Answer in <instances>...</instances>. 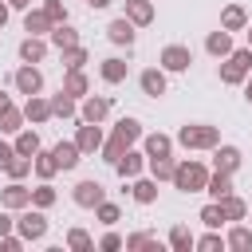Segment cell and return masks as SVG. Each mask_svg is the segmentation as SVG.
<instances>
[{
    "mask_svg": "<svg viewBox=\"0 0 252 252\" xmlns=\"http://www.w3.org/2000/svg\"><path fill=\"white\" fill-rule=\"evenodd\" d=\"M142 154H146V158H169V154H173V138L161 134V130H154V134L142 138Z\"/></svg>",
    "mask_w": 252,
    "mask_h": 252,
    "instance_id": "18",
    "label": "cell"
},
{
    "mask_svg": "<svg viewBox=\"0 0 252 252\" xmlns=\"http://www.w3.org/2000/svg\"><path fill=\"white\" fill-rule=\"evenodd\" d=\"M55 201H59V193H55V185H51V181H39V185L32 189V205H35V209H43V213H47Z\"/></svg>",
    "mask_w": 252,
    "mask_h": 252,
    "instance_id": "36",
    "label": "cell"
},
{
    "mask_svg": "<svg viewBox=\"0 0 252 252\" xmlns=\"http://www.w3.org/2000/svg\"><path fill=\"white\" fill-rule=\"evenodd\" d=\"M87 4H91V8H106L110 0H87Z\"/></svg>",
    "mask_w": 252,
    "mask_h": 252,
    "instance_id": "55",
    "label": "cell"
},
{
    "mask_svg": "<svg viewBox=\"0 0 252 252\" xmlns=\"http://www.w3.org/2000/svg\"><path fill=\"white\" fill-rule=\"evenodd\" d=\"M106 114H110V94H83V102H79L83 122H106Z\"/></svg>",
    "mask_w": 252,
    "mask_h": 252,
    "instance_id": "9",
    "label": "cell"
},
{
    "mask_svg": "<svg viewBox=\"0 0 252 252\" xmlns=\"http://www.w3.org/2000/svg\"><path fill=\"white\" fill-rule=\"evenodd\" d=\"M98 75H102V83H106V87H118V83H126L130 63H126V59H118V55H110V59H102V63H98Z\"/></svg>",
    "mask_w": 252,
    "mask_h": 252,
    "instance_id": "16",
    "label": "cell"
},
{
    "mask_svg": "<svg viewBox=\"0 0 252 252\" xmlns=\"http://www.w3.org/2000/svg\"><path fill=\"white\" fill-rule=\"evenodd\" d=\"M12 158H16V146H12V142H0V169H8Z\"/></svg>",
    "mask_w": 252,
    "mask_h": 252,
    "instance_id": "50",
    "label": "cell"
},
{
    "mask_svg": "<svg viewBox=\"0 0 252 252\" xmlns=\"http://www.w3.org/2000/svg\"><path fill=\"white\" fill-rule=\"evenodd\" d=\"M59 55H63V67H67V71H83V67L91 63V51H87L83 43H75V47H63Z\"/></svg>",
    "mask_w": 252,
    "mask_h": 252,
    "instance_id": "33",
    "label": "cell"
},
{
    "mask_svg": "<svg viewBox=\"0 0 252 252\" xmlns=\"http://www.w3.org/2000/svg\"><path fill=\"white\" fill-rule=\"evenodd\" d=\"M193 240H197V236H193L185 224H173V228H169V248H173V252H193Z\"/></svg>",
    "mask_w": 252,
    "mask_h": 252,
    "instance_id": "38",
    "label": "cell"
},
{
    "mask_svg": "<svg viewBox=\"0 0 252 252\" xmlns=\"http://www.w3.org/2000/svg\"><path fill=\"white\" fill-rule=\"evenodd\" d=\"M205 193L217 201V197H224V193H232V173H224V169H213L209 173V181H205Z\"/></svg>",
    "mask_w": 252,
    "mask_h": 252,
    "instance_id": "32",
    "label": "cell"
},
{
    "mask_svg": "<svg viewBox=\"0 0 252 252\" xmlns=\"http://www.w3.org/2000/svg\"><path fill=\"white\" fill-rule=\"evenodd\" d=\"M20 248H24V236H20V232L0 236V252H20Z\"/></svg>",
    "mask_w": 252,
    "mask_h": 252,
    "instance_id": "47",
    "label": "cell"
},
{
    "mask_svg": "<svg viewBox=\"0 0 252 252\" xmlns=\"http://www.w3.org/2000/svg\"><path fill=\"white\" fill-rule=\"evenodd\" d=\"M110 134H114V138H122L126 146H134V142L142 138V122H138V118H118Z\"/></svg>",
    "mask_w": 252,
    "mask_h": 252,
    "instance_id": "34",
    "label": "cell"
},
{
    "mask_svg": "<svg viewBox=\"0 0 252 252\" xmlns=\"http://www.w3.org/2000/svg\"><path fill=\"white\" fill-rule=\"evenodd\" d=\"M138 87H142V94L161 98V94H165V87H169V79H165V71H161V67H146V71L138 75Z\"/></svg>",
    "mask_w": 252,
    "mask_h": 252,
    "instance_id": "15",
    "label": "cell"
},
{
    "mask_svg": "<svg viewBox=\"0 0 252 252\" xmlns=\"http://www.w3.org/2000/svg\"><path fill=\"white\" fill-rule=\"evenodd\" d=\"M12 83H16L20 94H39V91H43V71H39L35 63H24V67H16Z\"/></svg>",
    "mask_w": 252,
    "mask_h": 252,
    "instance_id": "8",
    "label": "cell"
},
{
    "mask_svg": "<svg viewBox=\"0 0 252 252\" xmlns=\"http://www.w3.org/2000/svg\"><path fill=\"white\" fill-rule=\"evenodd\" d=\"M205 51H209L213 59H224V55L232 51V32H224V28L209 32V35H205Z\"/></svg>",
    "mask_w": 252,
    "mask_h": 252,
    "instance_id": "23",
    "label": "cell"
},
{
    "mask_svg": "<svg viewBox=\"0 0 252 252\" xmlns=\"http://www.w3.org/2000/svg\"><path fill=\"white\" fill-rule=\"evenodd\" d=\"M122 248H126V252H138V248H146V252H161V240H154L150 232H130V236L122 240Z\"/></svg>",
    "mask_w": 252,
    "mask_h": 252,
    "instance_id": "37",
    "label": "cell"
},
{
    "mask_svg": "<svg viewBox=\"0 0 252 252\" xmlns=\"http://www.w3.org/2000/svg\"><path fill=\"white\" fill-rule=\"evenodd\" d=\"M8 8H16V12H28V8H32V0H8Z\"/></svg>",
    "mask_w": 252,
    "mask_h": 252,
    "instance_id": "51",
    "label": "cell"
},
{
    "mask_svg": "<svg viewBox=\"0 0 252 252\" xmlns=\"http://www.w3.org/2000/svg\"><path fill=\"white\" fill-rule=\"evenodd\" d=\"M24 118H28L32 126L47 122V118H51V98H43V94H28V102H24Z\"/></svg>",
    "mask_w": 252,
    "mask_h": 252,
    "instance_id": "19",
    "label": "cell"
},
{
    "mask_svg": "<svg viewBox=\"0 0 252 252\" xmlns=\"http://www.w3.org/2000/svg\"><path fill=\"white\" fill-rule=\"evenodd\" d=\"M106 39H110L114 47H134V39H138V28H134L126 16H118V20H110V24H106Z\"/></svg>",
    "mask_w": 252,
    "mask_h": 252,
    "instance_id": "12",
    "label": "cell"
},
{
    "mask_svg": "<svg viewBox=\"0 0 252 252\" xmlns=\"http://www.w3.org/2000/svg\"><path fill=\"white\" fill-rule=\"evenodd\" d=\"M209 165L201 161V158H185V161H177V169H173V189H181V193H205V181H209Z\"/></svg>",
    "mask_w": 252,
    "mask_h": 252,
    "instance_id": "2",
    "label": "cell"
},
{
    "mask_svg": "<svg viewBox=\"0 0 252 252\" xmlns=\"http://www.w3.org/2000/svg\"><path fill=\"white\" fill-rule=\"evenodd\" d=\"M248 217H252V209H248Z\"/></svg>",
    "mask_w": 252,
    "mask_h": 252,
    "instance_id": "57",
    "label": "cell"
},
{
    "mask_svg": "<svg viewBox=\"0 0 252 252\" xmlns=\"http://www.w3.org/2000/svg\"><path fill=\"white\" fill-rule=\"evenodd\" d=\"M12 138H16V142H12V146H16V154H24V158H35V150H39V134H35L32 126L16 130Z\"/></svg>",
    "mask_w": 252,
    "mask_h": 252,
    "instance_id": "31",
    "label": "cell"
},
{
    "mask_svg": "<svg viewBox=\"0 0 252 252\" xmlns=\"http://www.w3.org/2000/svg\"><path fill=\"white\" fill-rule=\"evenodd\" d=\"M8 12H12V8H8V0H0V28L8 24Z\"/></svg>",
    "mask_w": 252,
    "mask_h": 252,
    "instance_id": "54",
    "label": "cell"
},
{
    "mask_svg": "<svg viewBox=\"0 0 252 252\" xmlns=\"http://www.w3.org/2000/svg\"><path fill=\"white\" fill-rule=\"evenodd\" d=\"M67 248L71 252H94V240L87 228H67Z\"/></svg>",
    "mask_w": 252,
    "mask_h": 252,
    "instance_id": "40",
    "label": "cell"
},
{
    "mask_svg": "<svg viewBox=\"0 0 252 252\" xmlns=\"http://www.w3.org/2000/svg\"><path fill=\"white\" fill-rule=\"evenodd\" d=\"M217 142H220V126H213V122H185L173 138V146H181V150H213Z\"/></svg>",
    "mask_w": 252,
    "mask_h": 252,
    "instance_id": "1",
    "label": "cell"
},
{
    "mask_svg": "<svg viewBox=\"0 0 252 252\" xmlns=\"http://www.w3.org/2000/svg\"><path fill=\"white\" fill-rule=\"evenodd\" d=\"M224 248H232V252H248V248H252V228L240 224V220H232V228H228V236H224Z\"/></svg>",
    "mask_w": 252,
    "mask_h": 252,
    "instance_id": "27",
    "label": "cell"
},
{
    "mask_svg": "<svg viewBox=\"0 0 252 252\" xmlns=\"http://www.w3.org/2000/svg\"><path fill=\"white\" fill-rule=\"evenodd\" d=\"M4 173H8L12 181H24V177L32 173V158H24V154H16V158L8 161V169H4Z\"/></svg>",
    "mask_w": 252,
    "mask_h": 252,
    "instance_id": "44",
    "label": "cell"
},
{
    "mask_svg": "<svg viewBox=\"0 0 252 252\" xmlns=\"http://www.w3.org/2000/svg\"><path fill=\"white\" fill-rule=\"evenodd\" d=\"M98 154H102V161H110V165H114V161H118V158L126 154V142L110 134V138H102V146H98Z\"/></svg>",
    "mask_w": 252,
    "mask_h": 252,
    "instance_id": "41",
    "label": "cell"
},
{
    "mask_svg": "<svg viewBox=\"0 0 252 252\" xmlns=\"http://www.w3.org/2000/svg\"><path fill=\"white\" fill-rule=\"evenodd\" d=\"M47 43H51L55 51H63V47H75V43H79V32H75L71 24H55V28L47 32Z\"/></svg>",
    "mask_w": 252,
    "mask_h": 252,
    "instance_id": "28",
    "label": "cell"
},
{
    "mask_svg": "<svg viewBox=\"0 0 252 252\" xmlns=\"http://www.w3.org/2000/svg\"><path fill=\"white\" fill-rule=\"evenodd\" d=\"M220 28H224V32H244V28H248V12H244V4H224V12H220Z\"/></svg>",
    "mask_w": 252,
    "mask_h": 252,
    "instance_id": "25",
    "label": "cell"
},
{
    "mask_svg": "<svg viewBox=\"0 0 252 252\" xmlns=\"http://www.w3.org/2000/svg\"><path fill=\"white\" fill-rule=\"evenodd\" d=\"M94 217H98V220H102L106 228H114V224L122 220V209H118L114 201H102V205H94Z\"/></svg>",
    "mask_w": 252,
    "mask_h": 252,
    "instance_id": "42",
    "label": "cell"
},
{
    "mask_svg": "<svg viewBox=\"0 0 252 252\" xmlns=\"http://www.w3.org/2000/svg\"><path fill=\"white\" fill-rule=\"evenodd\" d=\"M248 75H252V47H232L220 59V83L224 87H240Z\"/></svg>",
    "mask_w": 252,
    "mask_h": 252,
    "instance_id": "3",
    "label": "cell"
},
{
    "mask_svg": "<svg viewBox=\"0 0 252 252\" xmlns=\"http://www.w3.org/2000/svg\"><path fill=\"white\" fill-rule=\"evenodd\" d=\"M240 161H244L240 146H228V142H217V146H213V169L236 173V169H240Z\"/></svg>",
    "mask_w": 252,
    "mask_h": 252,
    "instance_id": "10",
    "label": "cell"
},
{
    "mask_svg": "<svg viewBox=\"0 0 252 252\" xmlns=\"http://www.w3.org/2000/svg\"><path fill=\"white\" fill-rule=\"evenodd\" d=\"M98 248H102V252H118V248H122V236H118V232H106V236L98 240Z\"/></svg>",
    "mask_w": 252,
    "mask_h": 252,
    "instance_id": "49",
    "label": "cell"
},
{
    "mask_svg": "<svg viewBox=\"0 0 252 252\" xmlns=\"http://www.w3.org/2000/svg\"><path fill=\"white\" fill-rule=\"evenodd\" d=\"M59 91H67L71 98H83V94H91V79L83 75V71H67L63 75V87Z\"/></svg>",
    "mask_w": 252,
    "mask_h": 252,
    "instance_id": "30",
    "label": "cell"
},
{
    "mask_svg": "<svg viewBox=\"0 0 252 252\" xmlns=\"http://www.w3.org/2000/svg\"><path fill=\"white\" fill-rule=\"evenodd\" d=\"M32 173H35L39 181H51V177L59 173V161H55V154L39 146V150H35V158H32Z\"/></svg>",
    "mask_w": 252,
    "mask_h": 252,
    "instance_id": "21",
    "label": "cell"
},
{
    "mask_svg": "<svg viewBox=\"0 0 252 252\" xmlns=\"http://www.w3.org/2000/svg\"><path fill=\"white\" fill-rule=\"evenodd\" d=\"M142 169H146V154H142V150H134V146H126V154H122V158L114 161V173H118L122 181L138 177Z\"/></svg>",
    "mask_w": 252,
    "mask_h": 252,
    "instance_id": "13",
    "label": "cell"
},
{
    "mask_svg": "<svg viewBox=\"0 0 252 252\" xmlns=\"http://www.w3.org/2000/svg\"><path fill=\"white\" fill-rule=\"evenodd\" d=\"M8 106H12V94H8V91H0V114H4Z\"/></svg>",
    "mask_w": 252,
    "mask_h": 252,
    "instance_id": "53",
    "label": "cell"
},
{
    "mask_svg": "<svg viewBox=\"0 0 252 252\" xmlns=\"http://www.w3.org/2000/svg\"><path fill=\"white\" fill-rule=\"evenodd\" d=\"M0 205H4V209H12V213H20V209H28V205H32V189H28L24 181H8V185L0 189Z\"/></svg>",
    "mask_w": 252,
    "mask_h": 252,
    "instance_id": "11",
    "label": "cell"
},
{
    "mask_svg": "<svg viewBox=\"0 0 252 252\" xmlns=\"http://www.w3.org/2000/svg\"><path fill=\"white\" fill-rule=\"evenodd\" d=\"M189 63H193V51H189L185 43H169V47H161V55H158V67H161L165 75H181V71H189Z\"/></svg>",
    "mask_w": 252,
    "mask_h": 252,
    "instance_id": "5",
    "label": "cell"
},
{
    "mask_svg": "<svg viewBox=\"0 0 252 252\" xmlns=\"http://www.w3.org/2000/svg\"><path fill=\"white\" fill-rule=\"evenodd\" d=\"M8 232H16V217H12V209L0 205V236H8Z\"/></svg>",
    "mask_w": 252,
    "mask_h": 252,
    "instance_id": "48",
    "label": "cell"
},
{
    "mask_svg": "<svg viewBox=\"0 0 252 252\" xmlns=\"http://www.w3.org/2000/svg\"><path fill=\"white\" fill-rule=\"evenodd\" d=\"M51 28H55V24L47 20L43 8H28V12H24V32H28V35H47Z\"/></svg>",
    "mask_w": 252,
    "mask_h": 252,
    "instance_id": "26",
    "label": "cell"
},
{
    "mask_svg": "<svg viewBox=\"0 0 252 252\" xmlns=\"http://www.w3.org/2000/svg\"><path fill=\"white\" fill-rule=\"evenodd\" d=\"M71 201H75L79 209H94V205L106 201V185L94 181V177H87V181H79V185L71 189Z\"/></svg>",
    "mask_w": 252,
    "mask_h": 252,
    "instance_id": "7",
    "label": "cell"
},
{
    "mask_svg": "<svg viewBox=\"0 0 252 252\" xmlns=\"http://www.w3.org/2000/svg\"><path fill=\"white\" fill-rule=\"evenodd\" d=\"M51 154H55V161H59V169H63V173H71V169L83 161V154H79L75 138H71V142H55V146H51Z\"/></svg>",
    "mask_w": 252,
    "mask_h": 252,
    "instance_id": "20",
    "label": "cell"
},
{
    "mask_svg": "<svg viewBox=\"0 0 252 252\" xmlns=\"http://www.w3.org/2000/svg\"><path fill=\"white\" fill-rule=\"evenodd\" d=\"M240 87H244V102H248V106H252V75H248V79H244V83H240Z\"/></svg>",
    "mask_w": 252,
    "mask_h": 252,
    "instance_id": "52",
    "label": "cell"
},
{
    "mask_svg": "<svg viewBox=\"0 0 252 252\" xmlns=\"http://www.w3.org/2000/svg\"><path fill=\"white\" fill-rule=\"evenodd\" d=\"M130 197H134L138 205H154V201H158V181H154V177H142V173L130 177Z\"/></svg>",
    "mask_w": 252,
    "mask_h": 252,
    "instance_id": "22",
    "label": "cell"
},
{
    "mask_svg": "<svg viewBox=\"0 0 252 252\" xmlns=\"http://www.w3.org/2000/svg\"><path fill=\"white\" fill-rule=\"evenodd\" d=\"M201 224H205V228H220V224H228V220H224V213H220V205H217V201H209V205H205V209H201Z\"/></svg>",
    "mask_w": 252,
    "mask_h": 252,
    "instance_id": "45",
    "label": "cell"
},
{
    "mask_svg": "<svg viewBox=\"0 0 252 252\" xmlns=\"http://www.w3.org/2000/svg\"><path fill=\"white\" fill-rule=\"evenodd\" d=\"M24 106H8L4 114H0V134H16V130H24Z\"/></svg>",
    "mask_w": 252,
    "mask_h": 252,
    "instance_id": "39",
    "label": "cell"
},
{
    "mask_svg": "<svg viewBox=\"0 0 252 252\" xmlns=\"http://www.w3.org/2000/svg\"><path fill=\"white\" fill-rule=\"evenodd\" d=\"M244 32H248V47H252V24H248V28H244Z\"/></svg>",
    "mask_w": 252,
    "mask_h": 252,
    "instance_id": "56",
    "label": "cell"
},
{
    "mask_svg": "<svg viewBox=\"0 0 252 252\" xmlns=\"http://www.w3.org/2000/svg\"><path fill=\"white\" fill-rule=\"evenodd\" d=\"M47 51H51V43L43 35H24L20 39V63H43Z\"/></svg>",
    "mask_w": 252,
    "mask_h": 252,
    "instance_id": "14",
    "label": "cell"
},
{
    "mask_svg": "<svg viewBox=\"0 0 252 252\" xmlns=\"http://www.w3.org/2000/svg\"><path fill=\"white\" fill-rule=\"evenodd\" d=\"M122 16H126L134 28H150L158 12H154V0H126V12H122Z\"/></svg>",
    "mask_w": 252,
    "mask_h": 252,
    "instance_id": "17",
    "label": "cell"
},
{
    "mask_svg": "<svg viewBox=\"0 0 252 252\" xmlns=\"http://www.w3.org/2000/svg\"><path fill=\"white\" fill-rule=\"evenodd\" d=\"M16 232L24 236V244L43 240V236H47V217H43V209H35V205L20 209V217H16Z\"/></svg>",
    "mask_w": 252,
    "mask_h": 252,
    "instance_id": "4",
    "label": "cell"
},
{
    "mask_svg": "<svg viewBox=\"0 0 252 252\" xmlns=\"http://www.w3.org/2000/svg\"><path fill=\"white\" fill-rule=\"evenodd\" d=\"M217 205H220V213H224V220H228V224L248 217V201H244V197H236V193H224V197H217Z\"/></svg>",
    "mask_w": 252,
    "mask_h": 252,
    "instance_id": "24",
    "label": "cell"
},
{
    "mask_svg": "<svg viewBox=\"0 0 252 252\" xmlns=\"http://www.w3.org/2000/svg\"><path fill=\"white\" fill-rule=\"evenodd\" d=\"M75 146H79L83 158L98 154V146H102V122H83V118H79V126H75Z\"/></svg>",
    "mask_w": 252,
    "mask_h": 252,
    "instance_id": "6",
    "label": "cell"
},
{
    "mask_svg": "<svg viewBox=\"0 0 252 252\" xmlns=\"http://www.w3.org/2000/svg\"><path fill=\"white\" fill-rule=\"evenodd\" d=\"M39 8L47 12V20H51V24H67V4H63V0H43Z\"/></svg>",
    "mask_w": 252,
    "mask_h": 252,
    "instance_id": "46",
    "label": "cell"
},
{
    "mask_svg": "<svg viewBox=\"0 0 252 252\" xmlns=\"http://www.w3.org/2000/svg\"><path fill=\"white\" fill-rule=\"evenodd\" d=\"M51 118H79V98H71L67 91L51 94Z\"/></svg>",
    "mask_w": 252,
    "mask_h": 252,
    "instance_id": "29",
    "label": "cell"
},
{
    "mask_svg": "<svg viewBox=\"0 0 252 252\" xmlns=\"http://www.w3.org/2000/svg\"><path fill=\"white\" fill-rule=\"evenodd\" d=\"M146 169H150L154 181H169L173 169H177V161H173V154H169V158H146Z\"/></svg>",
    "mask_w": 252,
    "mask_h": 252,
    "instance_id": "35",
    "label": "cell"
},
{
    "mask_svg": "<svg viewBox=\"0 0 252 252\" xmlns=\"http://www.w3.org/2000/svg\"><path fill=\"white\" fill-rule=\"evenodd\" d=\"M193 248H201V252H224V236H220L217 228H209L205 236H197V240H193Z\"/></svg>",
    "mask_w": 252,
    "mask_h": 252,
    "instance_id": "43",
    "label": "cell"
}]
</instances>
